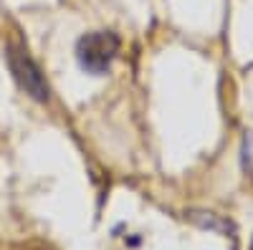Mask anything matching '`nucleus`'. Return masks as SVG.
Instances as JSON below:
<instances>
[{"label":"nucleus","mask_w":253,"mask_h":250,"mask_svg":"<svg viewBox=\"0 0 253 250\" xmlns=\"http://www.w3.org/2000/svg\"><path fill=\"white\" fill-rule=\"evenodd\" d=\"M119 53V38L109 31H96V33H86L79 46H76V58H79V66L86 71V73H104L112 61Z\"/></svg>","instance_id":"f257e3e1"},{"label":"nucleus","mask_w":253,"mask_h":250,"mask_svg":"<svg viewBox=\"0 0 253 250\" xmlns=\"http://www.w3.org/2000/svg\"><path fill=\"white\" fill-rule=\"evenodd\" d=\"M8 64H10V71L15 76V81L20 83V89H26V94H31L36 101H46L48 99V86L41 71L36 69V64L20 51H8Z\"/></svg>","instance_id":"f03ea898"},{"label":"nucleus","mask_w":253,"mask_h":250,"mask_svg":"<svg viewBox=\"0 0 253 250\" xmlns=\"http://www.w3.org/2000/svg\"><path fill=\"white\" fill-rule=\"evenodd\" d=\"M251 250H253V243H251Z\"/></svg>","instance_id":"7ed1b4c3"}]
</instances>
